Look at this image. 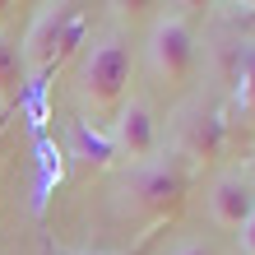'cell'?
<instances>
[{
	"label": "cell",
	"mask_w": 255,
	"mask_h": 255,
	"mask_svg": "<svg viewBox=\"0 0 255 255\" xmlns=\"http://www.w3.org/2000/svg\"><path fill=\"white\" fill-rule=\"evenodd\" d=\"M144 61L162 84H181L195 70V28L181 14H158L144 37Z\"/></svg>",
	"instance_id": "3"
},
{
	"label": "cell",
	"mask_w": 255,
	"mask_h": 255,
	"mask_svg": "<svg viewBox=\"0 0 255 255\" xmlns=\"http://www.w3.org/2000/svg\"><path fill=\"white\" fill-rule=\"evenodd\" d=\"M14 5H19V0H14Z\"/></svg>",
	"instance_id": "17"
},
{
	"label": "cell",
	"mask_w": 255,
	"mask_h": 255,
	"mask_svg": "<svg viewBox=\"0 0 255 255\" xmlns=\"http://www.w3.org/2000/svg\"><path fill=\"white\" fill-rule=\"evenodd\" d=\"M9 9H14V0H0V23L9 19Z\"/></svg>",
	"instance_id": "15"
},
{
	"label": "cell",
	"mask_w": 255,
	"mask_h": 255,
	"mask_svg": "<svg viewBox=\"0 0 255 255\" xmlns=\"http://www.w3.org/2000/svg\"><path fill=\"white\" fill-rule=\"evenodd\" d=\"M218 148H223V121H218V112L195 107L190 121L181 126V153L195 158V162H209V158H218Z\"/></svg>",
	"instance_id": "7"
},
{
	"label": "cell",
	"mask_w": 255,
	"mask_h": 255,
	"mask_svg": "<svg viewBox=\"0 0 255 255\" xmlns=\"http://www.w3.org/2000/svg\"><path fill=\"white\" fill-rule=\"evenodd\" d=\"M237 246H242V255H255V214L237 228Z\"/></svg>",
	"instance_id": "12"
},
{
	"label": "cell",
	"mask_w": 255,
	"mask_h": 255,
	"mask_svg": "<svg viewBox=\"0 0 255 255\" xmlns=\"http://www.w3.org/2000/svg\"><path fill=\"white\" fill-rule=\"evenodd\" d=\"M153 5H158V0H112V9L121 14V19H144Z\"/></svg>",
	"instance_id": "11"
},
{
	"label": "cell",
	"mask_w": 255,
	"mask_h": 255,
	"mask_svg": "<svg viewBox=\"0 0 255 255\" xmlns=\"http://www.w3.org/2000/svg\"><path fill=\"white\" fill-rule=\"evenodd\" d=\"M112 144H116V158H130L134 167L158 153V116H153V107H148V98L130 93L121 107H116Z\"/></svg>",
	"instance_id": "5"
},
{
	"label": "cell",
	"mask_w": 255,
	"mask_h": 255,
	"mask_svg": "<svg viewBox=\"0 0 255 255\" xmlns=\"http://www.w3.org/2000/svg\"><path fill=\"white\" fill-rule=\"evenodd\" d=\"M23 88H28V61H23V47L0 33V102H19Z\"/></svg>",
	"instance_id": "8"
},
{
	"label": "cell",
	"mask_w": 255,
	"mask_h": 255,
	"mask_svg": "<svg viewBox=\"0 0 255 255\" xmlns=\"http://www.w3.org/2000/svg\"><path fill=\"white\" fill-rule=\"evenodd\" d=\"M74 134H79V148H84V153L93 158V162H112V158H116V144H112V134H98V130H88L84 121L74 126Z\"/></svg>",
	"instance_id": "10"
},
{
	"label": "cell",
	"mask_w": 255,
	"mask_h": 255,
	"mask_svg": "<svg viewBox=\"0 0 255 255\" xmlns=\"http://www.w3.org/2000/svg\"><path fill=\"white\" fill-rule=\"evenodd\" d=\"M172 255H214V246H204V242H181Z\"/></svg>",
	"instance_id": "13"
},
{
	"label": "cell",
	"mask_w": 255,
	"mask_h": 255,
	"mask_svg": "<svg viewBox=\"0 0 255 255\" xmlns=\"http://www.w3.org/2000/svg\"><path fill=\"white\" fill-rule=\"evenodd\" d=\"M84 33H88V23H84V14L74 5H47L33 23H28V33L19 42L23 61H28V74H47L56 61H65V56L84 42Z\"/></svg>",
	"instance_id": "1"
},
{
	"label": "cell",
	"mask_w": 255,
	"mask_h": 255,
	"mask_svg": "<svg viewBox=\"0 0 255 255\" xmlns=\"http://www.w3.org/2000/svg\"><path fill=\"white\" fill-rule=\"evenodd\" d=\"M246 181H255V153H251V162H246Z\"/></svg>",
	"instance_id": "16"
},
{
	"label": "cell",
	"mask_w": 255,
	"mask_h": 255,
	"mask_svg": "<svg viewBox=\"0 0 255 255\" xmlns=\"http://www.w3.org/2000/svg\"><path fill=\"white\" fill-rule=\"evenodd\" d=\"M126 190H130L134 209H144V214H167L186 195V172H181V162H176V153H153V158H144L139 167L130 172Z\"/></svg>",
	"instance_id": "4"
},
{
	"label": "cell",
	"mask_w": 255,
	"mask_h": 255,
	"mask_svg": "<svg viewBox=\"0 0 255 255\" xmlns=\"http://www.w3.org/2000/svg\"><path fill=\"white\" fill-rule=\"evenodd\" d=\"M130 47L121 37H102L88 47L84 65H79V98L88 107L107 112V107H121L126 102V88H130Z\"/></svg>",
	"instance_id": "2"
},
{
	"label": "cell",
	"mask_w": 255,
	"mask_h": 255,
	"mask_svg": "<svg viewBox=\"0 0 255 255\" xmlns=\"http://www.w3.org/2000/svg\"><path fill=\"white\" fill-rule=\"evenodd\" d=\"M251 214H255V186L246 176H218L209 186V218L218 228H242Z\"/></svg>",
	"instance_id": "6"
},
{
	"label": "cell",
	"mask_w": 255,
	"mask_h": 255,
	"mask_svg": "<svg viewBox=\"0 0 255 255\" xmlns=\"http://www.w3.org/2000/svg\"><path fill=\"white\" fill-rule=\"evenodd\" d=\"M214 5V0H176V9H181V19L186 14H200V9H209Z\"/></svg>",
	"instance_id": "14"
},
{
	"label": "cell",
	"mask_w": 255,
	"mask_h": 255,
	"mask_svg": "<svg viewBox=\"0 0 255 255\" xmlns=\"http://www.w3.org/2000/svg\"><path fill=\"white\" fill-rule=\"evenodd\" d=\"M232 98L246 112V121L255 126V42L237 47V70H232Z\"/></svg>",
	"instance_id": "9"
}]
</instances>
